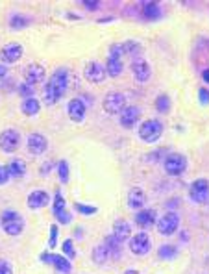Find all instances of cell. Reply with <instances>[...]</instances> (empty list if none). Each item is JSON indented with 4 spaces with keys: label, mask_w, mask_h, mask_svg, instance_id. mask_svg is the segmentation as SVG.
I'll use <instances>...</instances> for the list:
<instances>
[{
    "label": "cell",
    "mask_w": 209,
    "mask_h": 274,
    "mask_svg": "<svg viewBox=\"0 0 209 274\" xmlns=\"http://www.w3.org/2000/svg\"><path fill=\"white\" fill-rule=\"evenodd\" d=\"M124 46V54H132V56H139L141 54V45L135 43V41H128V43H122Z\"/></svg>",
    "instance_id": "33"
},
{
    "label": "cell",
    "mask_w": 209,
    "mask_h": 274,
    "mask_svg": "<svg viewBox=\"0 0 209 274\" xmlns=\"http://www.w3.org/2000/svg\"><path fill=\"white\" fill-rule=\"evenodd\" d=\"M56 239H57V224H52L50 226V241H48V247L50 248L56 247Z\"/></svg>",
    "instance_id": "39"
},
{
    "label": "cell",
    "mask_w": 209,
    "mask_h": 274,
    "mask_svg": "<svg viewBox=\"0 0 209 274\" xmlns=\"http://www.w3.org/2000/svg\"><path fill=\"white\" fill-rule=\"evenodd\" d=\"M163 167L167 174H171V176H180V174H183V171L187 169V157L182 154L167 156L163 161Z\"/></svg>",
    "instance_id": "8"
},
{
    "label": "cell",
    "mask_w": 209,
    "mask_h": 274,
    "mask_svg": "<svg viewBox=\"0 0 209 274\" xmlns=\"http://www.w3.org/2000/svg\"><path fill=\"white\" fill-rule=\"evenodd\" d=\"M83 76L89 80L91 83H102L106 80V67L98 61H89L83 69Z\"/></svg>",
    "instance_id": "12"
},
{
    "label": "cell",
    "mask_w": 209,
    "mask_h": 274,
    "mask_svg": "<svg viewBox=\"0 0 209 274\" xmlns=\"http://www.w3.org/2000/svg\"><path fill=\"white\" fill-rule=\"evenodd\" d=\"M102 106H104V111L109 115H120V111L126 108V97L118 91H111L106 95Z\"/></svg>",
    "instance_id": "6"
},
{
    "label": "cell",
    "mask_w": 209,
    "mask_h": 274,
    "mask_svg": "<svg viewBox=\"0 0 209 274\" xmlns=\"http://www.w3.org/2000/svg\"><path fill=\"white\" fill-rule=\"evenodd\" d=\"M0 224H2V230L8 235H20L22 230H24V219H22V215L11 210L4 211L0 215Z\"/></svg>",
    "instance_id": "2"
},
{
    "label": "cell",
    "mask_w": 209,
    "mask_h": 274,
    "mask_svg": "<svg viewBox=\"0 0 209 274\" xmlns=\"http://www.w3.org/2000/svg\"><path fill=\"white\" fill-rule=\"evenodd\" d=\"M141 119V110L137 106H126L124 110L120 111L118 120L122 124V128H133L137 122Z\"/></svg>",
    "instance_id": "13"
},
{
    "label": "cell",
    "mask_w": 209,
    "mask_h": 274,
    "mask_svg": "<svg viewBox=\"0 0 209 274\" xmlns=\"http://www.w3.org/2000/svg\"><path fill=\"white\" fill-rule=\"evenodd\" d=\"M26 146H28V152H30V154L41 156L46 152L48 141H46V137L41 136V134H30L26 141Z\"/></svg>",
    "instance_id": "14"
},
{
    "label": "cell",
    "mask_w": 209,
    "mask_h": 274,
    "mask_svg": "<svg viewBox=\"0 0 209 274\" xmlns=\"http://www.w3.org/2000/svg\"><path fill=\"white\" fill-rule=\"evenodd\" d=\"M155 110L159 111V113H169L171 111V98L167 95H159L155 98Z\"/></svg>",
    "instance_id": "29"
},
{
    "label": "cell",
    "mask_w": 209,
    "mask_h": 274,
    "mask_svg": "<svg viewBox=\"0 0 209 274\" xmlns=\"http://www.w3.org/2000/svg\"><path fill=\"white\" fill-rule=\"evenodd\" d=\"M124 274H139V271H126Z\"/></svg>",
    "instance_id": "45"
},
{
    "label": "cell",
    "mask_w": 209,
    "mask_h": 274,
    "mask_svg": "<svg viewBox=\"0 0 209 274\" xmlns=\"http://www.w3.org/2000/svg\"><path fill=\"white\" fill-rule=\"evenodd\" d=\"M57 178H59V182L61 183H67L69 182V178H71V171H69V163L61 159L59 163H57Z\"/></svg>",
    "instance_id": "28"
},
{
    "label": "cell",
    "mask_w": 209,
    "mask_h": 274,
    "mask_svg": "<svg viewBox=\"0 0 209 274\" xmlns=\"http://www.w3.org/2000/svg\"><path fill=\"white\" fill-rule=\"evenodd\" d=\"M83 6H85V8H89L91 11H95V9L100 6V2H93V0L89 2V0H87V2H83Z\"/></svg>",
    "instance_id": "42"
},
{
    "label": "cell",
    "mask_w": 209,
    "mask_h": 274,
    "mask_svg": "<svg viewBox=\"0 0 209 274\" xmlns=\"http://www.w3.org/2000/svg\"><path fill=\"white\" fill-rule=\"evenodd\" d=\"M161 8L155 4V2H146V4H143V17L146 19V20H157V19L161 17Z\"/></svg>",
    "instance_id": "25"
},
{
    "label": "cell",
    "mask_w": 209,
    "mask_h": 274,
    "mask_svg": "<svg viewBox=\"0 0 209 274\" xmlns=\"http://www.w3.org/2000/svg\"><path fill=\"white\" fill-rule=\"evenodd\" d=\"M67 87H69V71L63 67L56 69L52 76L48 78L45 91H43V100H45L46 106H54L61 100L63 95L67 93Z\"/></svg>",
    "instance_id": "1"
},
{
    "label": "cell",
    "mask_w": 209,
    "mask_h": 274,
    "mask_svg": "<svg viewBox=\"0 0 209 274\" xmlns=\"http://www.w3.org/2000/svg\"><path fill=\"white\" fill-rule=\"evenodd\" d=\"M19 146H20V134H19L17 130H4L2 134H0V150H4V152H15Z\"/></svg>",
    "instance_id": "10"
},
{
    "label": "cell",
    "mask_w": 209,
    "mask_h": 274,
    "mask_svg": "<svg viewBox=\"0 0 209 274\" xmlns=\"http://www.w3.org/2000/svg\"><path fill=\"white\" fill-rule=\"evenodd\" d=\"M113 237L117 239L118 243H122V241L132 237V226H130V222H126V220H115V224H113Z\"/></svg>",
    "instance_id": "21"
},
{
    "label": "cell",
    "mask_w": 209,
    "mask_h": 274,
    "mask_svg": "<svg viewBox=\"0 0 209 274\" xmlns=\"http://www.w3.org/2000/svg\"><path fill=\"white\" fill-rule=\"evenodd\" d=\"M24 54V48L20 43H8L6 46L0 48V59L4 63H17Z\"/></svg>",
    "instance_id": "11"
},
{
    "label": "cell",
    "mask_w": 209,
    "mask_h": 274,
    "mask_svg": "<svg viewBox=\"0 0 209 274\" xmlns=\"http://www.w3.org/2000/svg\"><path fill=\"white\" fill-rule=\"evenodd\" d=\"M8 171L11 178H22L26 174V163L22 159H19V157H13L8 165Z\"/></svg>",
    "instance_id": "24"
},
{
    "label": "cell",
    "mask_w": 209,
    "mask_h": 274,
    "mask_svg": "<svg viewBox=\"0 0 209 274\" xmlns=\"http://www.w3.org/2000/svg\"><path fill=\"white\" fill-rule=\"evenodd\" d=\"M189 198H191L194 204H208L209 200V180L206 178H198L191 183L189 187Z\"/></svg>",
    "instance_id": "5"
},
{
    "label": "cell",
    "mask_w": 209,
    "mask_h": 274,
    "mask_svg": "<svg viewBox=\"0 0 209 274\" xmlns=\"http://www.w3.org/2000/svg\"><path fill=\"white\" fill-rule=\"evenodd\" d=\"M74 210L78 211V213H82V215H95L96 211H98V208L96 206H85V204H82V202H76L74 204Z\"/></svg>",
    "instance_id": "32"
},
{
    "label": "cell",
    "mask_w": 209,
    "mask_h": 274,
    "mask_svg": "<svg viewBox=\"0 0 209 274\" xmlns=\"http://www.w3.org/2000/svg\"><path fill=\"white\" fill-rule=\"evenodd\" d=\"M157 254H159V257H163V259H172L178 254V248L174 247V245H163V247L157 250Z\"/></svg>",
    "instance_id": "30"
},
{
    "label": "cell",
    "mask_w": 209,
    "mask_h": 274,
    "mask_svg": "<svg viewBox=\"0 0 209 274\" xmlns=\"http://www.w3.org/2000/svg\"><path fill=\"white\" fill-rule=\"evenodd\" d=\"M63 252H65V256L69 257V259H73V257H76V250H74V243H73V239H65L63 241Z\"/></svg>",
    "instance_id": "35"
},
{
    "label": "cell",
    "mask_w": 209,
    "mask_h": 274,
    "mask_svg": "<svg viewBox=\"0 0 209 274\" xmlns=\"http://www.w3.org/2000/svg\"><path fill=\"white\" fill-rule=\"evenodd\" d=\"M67 113H69V117H71L73 122H82V120L85 119L87 108H85L83 100H80V98H73V100L69 102V106H67Z\"/></svg>",
    "instance_id": "18"
},
{
    "label": "cell",
    "mask_w": 209,
    "mask_h": 274,
    "mask_svg": "<svg viewBox=\"0 0 209 274\" xmlns=\"http://www.w3.org/2000/svg\"><path fill=\"white\" fill-rule=\"evenodd\" d=\"M52 211H54V217L59 224H69L73 220V215L67 210V202H65L61 193H56L54 202H52Z\"/></svg>",
    "instance_id": "9"
},
{
    "label": "cell",
    "mask_w": 209,
    "mask_h": 274,
    "mask_svg": "<svg viewBox=\"0 0 209 274\" xmlns=\"http://www.w3.org/2000/svg\"><path fill=\"white\" fill-rule=\"evenodd\" d=\"M109 257H111V252H109V248L106 243H102V245H96V247H95V250H93V259H95V263L102 265V263L108 261Z\"/></svg>",
    "instance_id": "26"
},
{
    "label": "cell",
    "mask_w": 209,
    "mask_h": 274,
    "mask_svg": "<svg viewBox=\"0 0 209 274\" xmlns=\"http://www.w3.org/2000/svg\"><path fill=\"white\" fill-rule=\"evenodd\" d=\"M6 74H8V69H6V65L0 63V80H4V78H6Z\"/></svg>",
    "instance_id": "43"
},
{
    "label": "cell",
    "mask_w": 209,
    "mask_h": 274,
    "mask_svg": "<svg viewBox=\"0 0 209 274\" xmlns=\"http://www.w3.org/2000/svg\"><path fill=\"white\" fill-rule=\"evenodd\" d=\"M163 136V124L157 119H148L139 126V137L145 143H155Z\"/></svg>",
    "instance_id": "3"
},
{
    "label": "cell",
    "mask_w": 209,
    "mask_h": 274,
    "mask_svg": "<svg viewBox=\"0 0 209 274\" xmlns=\"http://www.w3.org/2000/svg\"><path fill=\"white\" fill-rule=\"evenodd\" d=\"M26 204H28V208H30V210H41V208H46V206L50 204V195H48L46 191L37 189V191L28 195Z\"/></svg>",
    "instance_id": "17"
},
{
    "label": "cell",
    "mask_w": 209,
    "mask_h": 274,
    "mask_svg": "<svg viewBox=\"0 0 209 274\" xmlns=\"http://www.w3.org/2000/svg\"><path fill=\"white\" fill-rule=\"evenodd\" d=\"M19 93L22 95V98H30V97H34V85H30V83H20V87H19Z\"/></svg>",
    "instance_id": "36"
},
{
    "label": "cell",
    "mask_w": 209,
    "mask_h": 274,
    "mask_svg": "<svg viewBox=\"0 0 209 274\" xmlns=\"http://www.w3.org/2000/svg\"><path fill=\"white\" fill-rule=\"evenodd\" d=\"M0 274H13V265L6 259H0Z\"/></svg>",
    "instance_id": "38"
},
{
    "label": "cell",
    "mask_w": 209,
    "mask_h": 274,
    "mask_svg": "<svg viewBox=\"0 0 209 274\" xmlns=\"http://www.w3.org/2000/svg\"><path fill=\"white\" fill-rule=\"evenodd\" d=\"M122 56H124V46H122V43H115V45L109 46V56H108V58L120 59Z\"/></svg>",
    "instance_id": "34"
},
{
    "label": "cell",
    "mask_w": 209,
    "mask_h": 274,
    "mask_svg": "<svg viewBox=\"0 0 209 274\" xmlns=\"http://www.w3.org/2000/svg\"><path fill=\"white\" fill-rule=\"evenodd\" d=\"M39 259H41L43 263H46V265H50V263H52V254H50V252H43V254L39 256Z\"/></svg>",
    "instance_id": "41"
},
{
    "label": "cell",
    "mask_w": 209,
    "mask_h": 274,
    "mask_svg": "<svg viewBox=\"0 0 209 274\" xmlns=\"http://www.w3.org/2000/svg\"><path fill=\"white\" fill-rule=\"evenodd\" d=\"M9 178H11V176H9L8 165H0V185H4V183H8Z\"/></svg>",
    "instance_id": "37"
},
{
    "label": "cell",
    "mask_w": 209,
    "mask_h": 274,
    "mask_svg": "<svg viewBox=\"0 0 209 274\" xmlns=\"http://www.w3.org/2000/svg\"><path fill=\"white\" fill-rule=\"evenodd\" d=\"M9 24H11V28H15V30H20V28H26L28 24H30V19L28 17H22V15H13L11 17V20H9Z\"/></svg>",
    "instance_id": "31"
},
{
    "label": "cell",
    "mask_w": 209,
    "mask_h": 274,
    "mask_svg": "<svg viewBox=\"0 0 209 274\" xmlns=\"http://www.w3.org/2000/svg\"><path fill=\"white\" fill-rule=\"evenodd\" d=\"M128 241H130V245H128L130 252L135 254V256H145L152 248V239H150V235L146 232H139V234H135L133 237H130Z\"/></svg>",
    "instance_id": "7"
},
{
    "label": "cell",
    "mask_w": 209,
    "mask_h": 274,
    "mask_svg": "<svg viewBox=\"0 0 209 274\" xmlns=\"http://www.w3.org/2000/svg\"><path fill=\"white\" fill-rule=\"evenodd\" d=\"M155 222H157V213L154 210H141L135 215V224L141 230L152 228Z\"/></svg>",
    "instance_id": "19"
},
{
    "label": "cell",
    "mask_w": 209,
    "mask_h": 274,
    "mask_svg": "<svg viewBox=\"0 0 209 274\" xmlns=\"http://www.w3.org/2000/svg\"><path fill=\"white\" fill-rule=\"evenodd\" d=\"M20 111L26 115V117H36L37 113L41 111V102L34 98V97H30V98H24L22 104H20Z\"/></svg>",
    "instance_id": "22"
},
{
    "label": "cell",
    "mask_w": 209,
    "mask_h": 274,
    "mask_svg": "<svg viewBox=\"0 0 209 274\" xmlns=\"http://www.w3.org/2000/svg\"><path fill=\"white\" fill-rule=\"evenodd\" d=\"M45 67L39 63H30L26 65L24 69V82L30 83V85H36V83H41L45 80Z\"/></svg>",
    "instance_id": "15"
},
{
    "label": "cell",
    "mask_w": 209,
    "mask_h": 274,
    "mask_svg": "<svg viewBox=\"0 0 209 274\" xmlns=\"http://www.w3.org/2000/svg\"><path fill=\"white\" fill-rule=\"evenodd\" d=\"M146 202V195L141 187H133L128 193V208L130 210H141Z\"/></svg>",
    "instance_id": "20"
},
{
    "label": "cell",
    "mask_w": 209,
    "mask_h": 274,
    "mask_svg": "<svg viewBox=\"0 0 209 274\" xmlns=\"http://www.w3.org/2000/svg\"><path fill=\"white\" fill-rule=\"evenodd\" d=\"M155 226H157V232H159L161 235L171 237V235H174V234L178 232V228H180V217H178V213L169 211V213H165L163 217L157 219Z\"/></svg>",
    "instance_id": "4"
},
{
    "label": "cell",
    "mask_w": 209,
    "mask_h": 274,
    "mask_svg": "<svg viewBox=\"0 0 209 274\" xmlns=\"http://www.w3.org/2000/svg\"><path fill=\"white\" fill-rule=\"evenodd\" d=\"M198 97H200V104L202 106H208L209 104V91L206 87H202L200 91H198Z\"/></svg>",
    "instance_id": "40"
},
{
    "label": "cell",
    "mask_w": 209,
    "mask_h": 274,
    "mask_svg": "<svg viewBox=\"0 0 209 274\" xmlns=\"http://www.w3.org/2000/svg\"><path fill=\"white\" fill-rule=\"evenodd\" d=\"M106 74L111 76V78H117L122 74V61L120 59H113V58H108V61H106Z\"/></svg>",
    "instance_id": "27"
},
{
    "label": "cell",
    "mask_w": 209,
    "mask_h": 274,
    "mask_svg": "<svg viewBox=\"0 0 209 274\" xmlns=\"http://www.w3.org/2000/svg\"><path fill=\"white\" fill-rule=\"evenodd\" d=\"M50 265H54L56 271L61 274H71V271H73V265H71L69 257L59 256V254H52V263Z\"/></svg>",
    "instance_id": "23"
},
{
    "label": "cell",
    "mask_w": 209,
    "mask_h": 274,
    "mask_svg": "<svg viewBox=\"0 0 209 274\" xmlns=\"http://www.w3.org/2000/svg\"><path fill=\"white\" fill-rule=\"evenodd\" d=\"M202 78H204V82H208V83H209V69H206V71L202 73Z\"/></svg>",
    "instance_id": "44"
},
{
    "label": "cell",
    "mask_w": 209,
    "mask_h": 274,
    "mask_svg": "<svg viewBox=\"0 0 209 274\" xmlns=\"http://www.w3.org/2000/svg\"><path fill=\"white\" fill-rule=\"evenodd\" d=\"M132 74L135 76L137 82H141V83L146 82V80L150 78V74H152L148 61H145L143 58H135V59L132 61Z\"/></svg>",
    "instance_id": "16"
}]
</instances>
